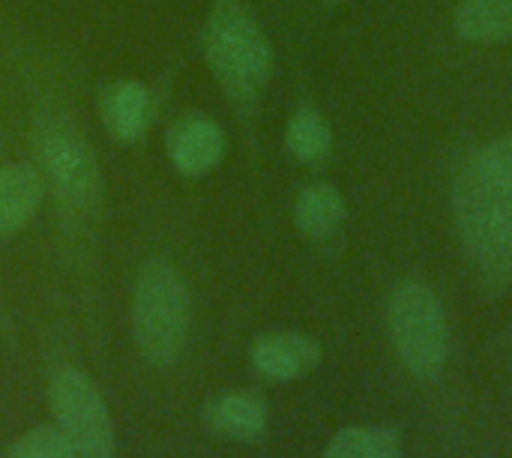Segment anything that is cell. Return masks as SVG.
<instances>
[{
	"mask_svg": "<svg viewBox=\"0 0 512 458\" xmlns=\"http://www.w3.org/2000/svg\"><path fill=\"white\" fill-rule=\"evenodd\" d=\"M204 426L225 441H258L267 432V402L255 393H222L207 405Z\"/></svg>",
	"mask_w": 512,
	"mask_h": 458,
	"instance_id": "ba28073f",
	"label": "cell"
},
{
	"mask_svg": "<svg viewBox=\"0 0 512 458\" xmlns=\"http://www.w3.org/2000/svg\"><path fill=\"white\" fill-rule=\"evenodd\" d=\"M6 458H81V453L57 432V426H39L21 435Z\"/></svg>",
	"mask_w": 512,
	"mask_h": 458,
	"instance_id": "9a60e30c",
	"label": "cell"
},
{
	"mask_svg": "<svg viewBox=\"0 0 512 458\" xmlns=\"http://www.w3.org/2000/svg\"><path fill=\"white\" fill-rule=\"evenodd\" d=\"M252 366L270 381H297L315 372L321 363V348L312 336L303 333H267L255 339Z\"/></svg>",
	"mask_w": 512,
	"mask_h": 458,
	"instance_id": "52a82bcc",
	"label": "cell"
},
{
	"mask_svg": "<svg viewBox=\"0 0 512 458\" xmlns=\"http://www.w3.org/2000/svg\"><path fill=\"white\" fill-rule=\"evenodd\" d=\"M204 57L234 105L249 108L258 102L273 69V51L243 0H213L204 27Z\"/></svg>",
	"mask_w": 512,
	"mask_h": 458,
	"instance_id": "6da1fadb",
	"label": "cell"
},
{
	"mask_svg": "<svg viewBox=\"0 0 512 458\" xmlns=\"http://www.w3.org/2000/svg\"><path fill=\"white\" fill-rule=\"evenodd\" d=\"M189 291L177 267L165 258H150L132 291V336L141 357L153 366H174L189 342Z\"/></svg>",
	"mask_w": 512,
	"mask_h": 458,
	"instance_id": "3957f363",
	"label": "cell"
},
{
	"mask_svg": "<svg viewBox=\"0 0 512 458\" xmlns=\"http://www.w3.org/2000/svg\"><path fill=\"white\" fill-rule=\"evenodd\" d=\"M285 147L303 165H321L333 150V132L324 114L312 105H303L291 114L285 126Z\"/></svg>",
	"mask_w": 512,
	"mask_h": 458,
	"instance_id": "4fadbf2b",
	"label": "cell"
},
{
	"mask_svg": "<svg viewBox=\"0 0 512 458\" xmlns=\"http://www.w3.org/2000/svg\"><path fill=\"white\" fill-rule=\"evenodd\" d=\"M153 120V102L144 84L126 78L114 81L102 93V123L108 135L120 144H135Z\"/></svg>",
	"mask_w": 512,
	"mask_h": 458,
	"instance_id": "9c48e42d",
	"label": "cell"
},
{
	"mask_svg": "<svg viewBox=\"0 0 512 458\" xmlns=\"http://www.w3.org/2000/svg\"><path fill=\"white\" fill-rule=\"evenodd\" d=\"M474 156L480 159V165L507 189H512V135H504L480 150H474Z\"/></svg>",
	"mask_w": 512,
	"mask_h": 458,
	"instance_id": "2e32d148",
	"label": "cell"
},
{
	"mask_svg": "<svg viewBox=\"0 0 512 458\" xmlns=\"http://www.w3.org/2000/svg\"><path fill=\"white\" fill-rule=\"evenodd\" d=\"M294 222L309 240H330L345 222V198L330 183H309L294 204Z\"/></svg>",
	"mask_w": 512,
	"mask_h": 458,
	"instance_id": "7c38bea8",
	"label": "cell"
},
{
	"mask_svg": "<svg viewBox=\"0 0 512 458\" xmlns=\"http://www.w3.org/2000/svg\"><path fill=\"white\" fill-rule=\"evenodd\" d=\"M168 159L186 177L210 174L225 156V132L204 114H186L168 129Z\"/></svg>",
	"mask_w": 512,
	"mask_h": 458,
	"instance_id": "8992f818",
	"label": "cell"
},
{
	"mask_svg": "<svg viewBox=\"0 0 512 458\" xmlns=\"http://www.w3.org/2000/svg\"><path fill=\"white\" fill-rule=\"evenodd\" d=\"M45 180L33 165H0V237L21 231L39 210Z\"/></svg>",
	"mask_w": 512,
	"mask_h": 458,
	"instance_id": "30bf717a",
	"label": "cell"
},
{
	"mask_svg": "<svg viewBox=\"0 0 512 458\" xmlns=\"http://www.w3.org/2000/svg\"><path fill=\"white\" fill-rule=\"evenodd\" d=\"M393 348L414 378H438L447 363V321L438 294L423 279H402L387 300Z\"/></svg>",
	"mask_w": 512,
	"mask_h": 458,
	"instance_id": "277c9868",
	"label": "cell"
},
{
	"mask_svg": "<svg viewBox=\"0 0 512 458\" xmlns=\"http://www.w3.org/2000/svg\"><path fill=\"white\" fill-rule=\"evenodd\" d=\"M327 3H342V0H327Z\"/></svg>",
	"mask_w": 512,
	"mask_h": 458,
	"instance_id": "ac0fdd59",
	"label": "cell"
},
{
	"mask_svg": "<svg viewBox=\"0 0 512 458\" xmlns=\"http://www.w3.org/2000/svg\"><path fill=\"white\" fill-rule=\"evenodd\" d=\"M33 147L39 174L69 222H87L102 201V168L84 132L66 114H42L36 120Z\"/></svg>",
	"mask_w": 512,
	"mask_h": 458,
	"instance_id": "7a4b0ae2",
	"label": "cell"
},
{
	"mask_svg": "<svg viewBox=\"0 0 512 458\" xmlns=\"http://www.w3.org/2000/svg\"><path fill=\"white\" fill-rule=\"evenodd\" d=\"M483 276L495 285V288H504V285H512V234L501 243V249L486 261L480 264Z\"/></svg>",
	"mask_w": 512,
	"mask_h": 458,
	"instance_id": "e0dca14e",
	"label": "cell"
},
{
	"mask_svg": "<svg viewBox=\"0 0 512 458\" xmlns=\"http://www.w3.org/2000/svg\"><path fill=\"white\" fill-rule=\"evenodd\" d=\"M48 402L57 432L81 458H114V426L96 384L78 369H60L48 381Z\"/></svg>",
	"mask_w": 512,
	"mask_h": 458,
	"instance_id": "5b68a950",
	"label": "cell"
},
{
	"mask_svg": "<svg viewBox=\"0 0 512 458\" xmlns=\"http://www.w3.org/2000/svg\"><path fill=\"white\" fill-rule=\"evenodd\" d=\"M324 458H402V444L390 429L354 426V429H342L330 441Z\"/></svg>",
	"mask_w": 512,
	"mask_h": 458,
	"instance_id": "5bb4252c",
	"label": "cell"
},
{
	"mask_svg": "<svg viewBox=\"0 0 512 458\" xmlns=\"http://www.w3.org/2000/svg\"><path fill=\"white\" fill-rule=\"evenodd\" d=\"M456 33L474 45H501L512 39V0H459Z\"/></svg>",
	"mask_w": 512,
	"mask_h": 458,
	"instance_id": "8fae6325",
	"label": "cell"
}]
</instances>
